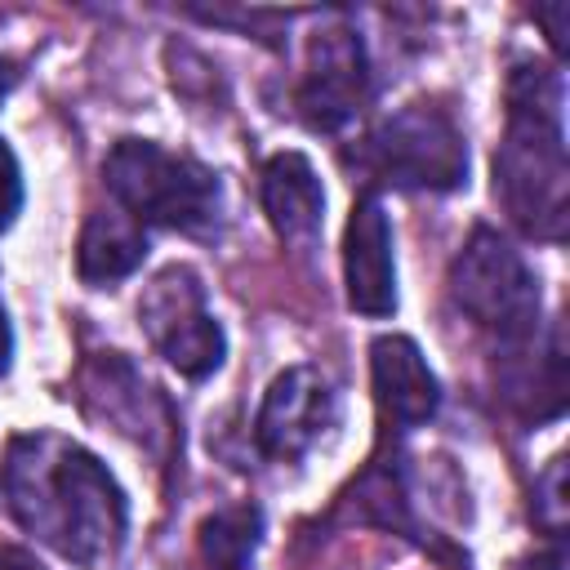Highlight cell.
Masks as SVG:
<instances>
[{"label":"cell","instance_id":"obj_7","mask_svg":"<svg viewBox=\"0 0 570 570\" xmlns=\"http://www.w3.org/2000/svg\"><path fill=\"white\" fill-rule=\"evenodd\" d=\"M334 419H338L334 383L312 365H289L285 374L272 379V387L258 405L254 441L267 459L294 463L334 428Z\"/></svg>","mask_w":570,"mask_h":570},{"label":"cell","instance_id":"obj_5","mask_svg":"<svg viewBox=\"0 0 570 570\" xmlns=\"http://www.w3.org/2000/svg\"><path fill=\"white\" fill-rule=\"evenodd\" d=\"M138 325L151 338V347L183 379H205L227 356L223 325L205 307V285L183 263H174L147 281L142 298H138Z\"/></svg>","mask_w":570,"mask_h":570},{"label":"cell","instance_id":"obj_6","mask_svg":"<svg viewBox=\"0 0 570 570\" xmlns=\"http://www.w3.org/2000/svg\"><path fill=\"white\" fill-rule=\"evenodd\" d=\"M374 165L387 183L410 191H454L468 183V142L459 125L428 102L401 107L370 138Z\"/></svg>","mask_w":570,"mask_h":570},{"label":"cell","instance_id":"obj_8","mask_svg":"<svg viewBox=\"0 0 570 570\" xmlns=\"http://www.w3.org/2000/svg\"><path fill=\"white\" fill-rule=\"evenodd\" d=\"M370 89V62L365 45L347 27H325L307 45V71L298 80V111L312 129H338L347 125Z\"/></svg>","mask_w":570,"mask_h":570},{"label":"cell","instance_id":"obj_10","mask_svg":"<svg viewBox=\"0 0 570 570\" xmlns=\"http://www.w3.org/2000/svg\"><path fill=\"white\" fill-rule=\"evenodd\" d=\"M370 379L383 414H392L401 428H419L441 405V383L428 370L423 352L405 334H379L370 343Z\"/></svg>","mask_w":570,"mask_h":570},{"label":"cell","instance_id":"obj_11","mask_svg":"<svg viewBox=\"0 0 570 570\" xmlns=\"http://www.w3.org/2000/svg\"><path fill=\"white\" fill-rule=\"evenodd\" d=\"M263 209L285 240H312L325 218V187L303 151H281L263 169Z\"/></svg>","mask_w":570,"mask_h":570},{"label":"cell","instance_id":"obj_12","mask_svg":"<svg viewBox=\"0 0 570 570\" xmlns=\"http://www.w3.org/2000/svg\"><path fill=\"white\" fill-rule=\"evenodd\" d=\"M147 258L142 223H134L125 209H94L76 240V272L85 285H116Z\"/></svg>","mask_w":570,"mask_h":570},{"label":"cell","instance_id":"obj_9","mask_svg":"<svg viewBox=\"0 0 570 570\" xmlns=\"http://www.w3.org/2000/svg\"><path fill=\"white\" fill-rule=\"evenodd\" d=\"M343 285L347 303L361 316H392L396 312V258H392V223L379 196H361L352 205L343 232Z\"/></svg>","mask_w":570,"mask_h":570},{"label":"cell","instance_id":"obj_3","mask_svg":"<svg viewBox=\"0 0 570 570\" xmlns=\"http://www.w3.org/2000/svg\"><path fill=\"white\" fill-rule=\"evenodd\" d=\"M102 178L134 223L209 232L223 209V187L214 169L191 156L165 151L151 138H120L102 160Z\"/></svg>","mask_w":570,"mask_h":570},{"label":"cell","instance_id":"obj_14","mask_svg":"<svg viewBox=\"0 0 570 570\" xmlns=\"http://www.w3.org/2000/svg\"><path fill=\"white\" fill-rule=\"evenodd\" d=\"M18 209H22V169H18L13 151H9L4 138H0V232L13 227Z\"/></svg>","mask_w":570,"mask_h":570},{"label":"cell","instance_id":"obj_4","mask_svg":"<svg viewBox=\"0 0 570 570\" xmlns=\"http://www.w3.org/2000/svg\"><path fill=\"white\" fill-rule=\"evenodd\" d=\"M450 294L481 330L499 338H525L539 321V285L525 258L490 227H476L450 263Z\"/></svg>","mask_w":570,"mask_h":570},{"label":"cell","instance_id":"obj_17","mask_svg":"<svg viewBox=\"0 0 570 570\" xmlns=\"http://www.w3.org/2000/svg\"><path fill=\"white\" fill-rule=\"evenodd\" d=\"M18 85V71H13V62L9 58H0V102L9 98V89Z\"/></svg>","mask_w":570,"mask_h":570},{"label":"cell","instance_id":"obj_15","mask_svg":"<svg viewBox=\"0 0 570 570\" xmlns=\"http://www.w3.org/2000/svg\"><path fill=\"white\" fill-rule=\"evenodd\" d=\"M9 361H13V330H9V316L0 307V379L9 374Z\"/></svg>","mask_w":570,"mask_h":570},{"label":"cell","instance_id":"obj_2","mask_svg":"<svg viewBox=\"0 0 570 570\" xmlns=\"http://www.w3.org/2000/svg\"><path fill=\"white\" fill-rule=\"evenodd\" d=\"M566 85L552 67L521 62L508 76V134L494 151V196L508 218L539 236H566V125H561Z\"/></svg>","mask_w":570,"mask_h":570},{"label":"cell","instance_id":"obj_13","mask_svg":"<svg viewBox=\"0 0 570 570\" xmlns=\"http://www.w3.org/2000/svg\"><path fill=\"white\" fill-rule=\"evenodd\" d=\"M258 534H263V512L249 503H232L200 521V552L218 570H245L258 548Z\"/></svg>","mask_w":570,"mask_h":570},{"label":"cell","instance_id":"obj_16","mask_svg":"<svg viewBox=\"0 0 570 570\" xmlns=\"http://www.w3.org/2000/svg\"><path fill=\"white\" fill-rule=\"evenodd\" d=\"M0 570H40V566L18 548H0Z\"/></svg>","mask_w":570,"mask_h":570},{"label":"cell","instance_id":"obj_1","mask_svg":"<svg viewBox=\"0 0 570 570\" xmlns=\"http://www.w3.org/2000/svg\"><path fill=\"white\" fill-rule=\"evenodd\" d=\"M4 494L18 525L80 570L107 566L125 543V490L98 454L58 432L13 436L4 454Z\"/></svg>","mask_w":570,"mask_h":570}]
</instances>
